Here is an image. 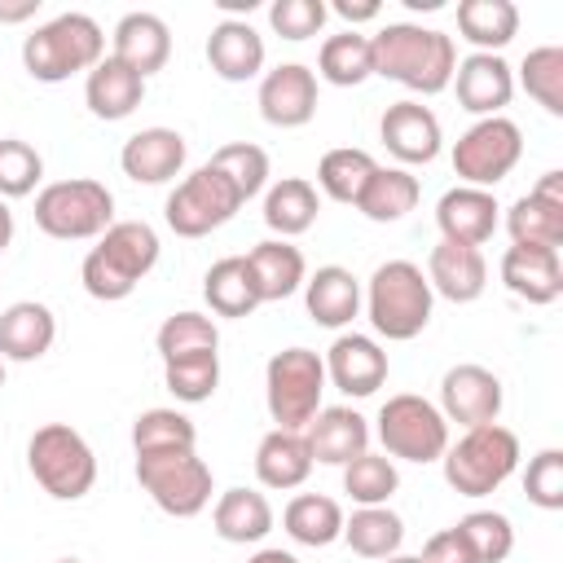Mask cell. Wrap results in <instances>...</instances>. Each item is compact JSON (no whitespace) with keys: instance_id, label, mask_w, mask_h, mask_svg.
<instances>
[{"instance_id":"6da1fadb","label":"cell","mask_w":563,"mask_h":563,"mask_svg":"<svg viewBox=\"0 0 563 563\" xmlns=\"http://www.w3.org/2000/svg\"><path fill=\"white\" fill-rule=\"evenodd\" d=\"M369 57H374V75L435 97L453 84L457 70V44L453 35L435 31V26H418V22H387L369 35Z\"/></svg>"},{"instance_id":"7a4b0ae2","label":"cell","mask_w":563,"mask_h":563,"mask_svg":"<svg viewBox=\"0 0 563 563\" xmlns=\"http://www.w3.org/2000/svg\"><path fill=\"white\" fill-rule=\"evenodd\" d=\"M158 264V233L145 220H114L79 264V282L92 299L119 303Z\"/></svg>"},{"instance_id":"3957f363","label":"cell","mask_w":563,"mask_h":563,"mask_svg":"<svg viewBox=\"0 0 563 563\" xmlns=\"http://www.w3.org/2000/svg\"><path fill=\"white\" fill-rule=\"evenodd\" d=\"M431 308L435 295L413 260H387L374 268L365 286V317L374 334H383L387 343H409L431 325Z\"/></svg>"},{"instance_id":"277c9868","label":"cell","mask_w":563,"mask_h":563,"mask_svg":"<svg viewBox=\"0 0 563 563\" xmlns=\"http://www.w3.org/2000/svg\"><path fill=\"white\" fill-rule=\"evenodd\" d=\"M106 57V31L88 13H57L22 40V66L35 84H62L88 75Z\"/></svg>"},{"instance_id":"5b68a950","label":"cell","mask_w":563,"mask_h":563,"mask_svg":"<svg viewBox=\"0 0 563 563\" xmlns=\"http://www.w3.org/2000/svg\"><path fill=\"white\" fill-rule=\"evenodd\" d=\"M444 479L457 497H488L497 493L515 466H519V435L501 422H484V427H466L457 435V444L444 449Z\"/></svg>"},{"instance_id":"8992f818","label":"cell","mask_w":563,"mask_h":563,"mask_svg":"<svg viewBox=\"0 0 563 563\" xmlns=\"http://www.w3.org/2000/svg\"><path fill=\"white\" fill-rule=\"evenodd\" d=\"M26 471L53 501H79L97 484V457L70 422H44L26 440Z\"/></svg>"},{"instance_id":"52a82bcc","label":"cell","mask_w":563,"mask_h":563,"mask_svg":"<svg viewBox=\"0 0 563 563\" xmlns=\"http://www.w3.org/2000/svg\"><path fill=\"white\" fill-rule=\"evenodd\" d=\"M35 224L57 242L101 238L114 224V194L92 176L53 180L35 194Z\"/></svg>"},{"instance_id":"ba28073f","label":"cell","mask_w":563,"mask_h":563,"mask_svg":"<svg viewBox=\"0 0 563 563\" xmlns=\"http://www.w3.org/2000/svg\"><path fill=\"white\" fill-rule=\"evenodd\" d=\"M321 391H325V361L312 347H286L268 356L264 405L282 431H303L321 409Z\"/></svg>"},{"instance_id":"9c48e42d","label":"cell","mask_w":563,"mask_h":563,"mask_svg":"<svg viewBox=\"0 0 563 563\" xmlns=\"http://www.w3.org/2000/svg\"><path fill=\"white\" fill-rule=\"evenodd\" d=\"M136 484L150 493V501L172 519H194L211 501V466L198 457V449H167V453H136Z\"/></svg>"},{"instance_id":"30bf717a","label":"cell","mask_w":563,"mask_h":563,"mask_svg":"<svg viewBox=\"0 0 563 563\" xmlns=\"http://www.w3.org/2000/svg\"><path fill=\"white\" fill-rule=\"evenodd\" d=\"M378 444L387 457H400V462H440L444 449H449V422L444 413L427 400V396H413V391H396L383 400L378 418Z\"/></svg>"},{"instance_id":"8fae6325","label":"cell","mask_w":563,"mask_h":563,"mask_svg":"<svg viewBox=\"0 0 563 563\" xmlns=\"http://www.w3.org/2000/svg\"><path fill=\"white\" fill-rule=\"evenodd\" d=\"M523 158V132L515 119L493 114L475 119L457 141H453V172L471 189H493L501 185Z\"/></svg>"},{"instance_id":"7c38bea8","label":"cell","mask_w":563,"mask_h":563,"mask_svg":"<svg viewBox=\"0 0 563 563\" xmlns=\"http://www.w3.org/2000/svg\"><path fill=\"white\" fill-rule=\"evenodd\" d=\"M238 207H242L238 189H233L211 163H202L198 172H189V176L167 194L163 220H167V229H172L176 238H207L211 229L229 224V220L238 216Z\"/></svg>"},{"instance_id":"4fadbf2b","label":"cell","mask_w":563,"mask_h":563,"mask_svg":"<svg viewBox=\"0 0 563 563\" xmlns=\"http://www.w3.org/2000/svg\"><path fill=\"white\" fill-rule=\"evenodd\" d=\"M444 422H457V427H484V422H497L501 413V378L484 365H453L444 378H440V405Z\"/></svg>"},{"instance_id":"5bb4252c","label":"cell","mask_w":563,"mask_h":563,"mask_svg":"<svg viewBox=\"0 0 563 563\" xmlns=\"http://www.w3.org/2000/svg\"><path fill=\"white\" fill-rule=\"evenodd\" d=\"M449 88L457 92V106H462L466 114L493 119V114H501V110L510 106V97H515V70H510V62H506L501 53H471V57L457 62Z\"/></svg>"},{"instance_id":"9a60e30c","label":"cell","mask_w":563,"mask_h":563,"mask_svg":"<svg viewBox=\"0 0 563 563\" xmlns=\"http://www.w3.org/2000/svg\"><path fill=\"white\" fill-rule=\"evenodd\" d=\"M378 136L387 145L391 158L405 163V172L413 163H431L440 158V145H444V132H440V119L431 114V106L422 101H391L378 119Z\"/></svg>"},{"instance_id":"2e32d148","label":"cell","mask_w":563,"mask_h":563,"mask_svg":"<svg viewBox=\"0 0 563 563\" xmlns=\"http://www.w3.org/2000/svg\"><path fill=\"white\" fill-rule=\"evenodd\" d=\"M260 114L273 128H303L317 114V75L303 62H282L260 79Z\"/></svg>"},{"instance_id":"e0dca14e","label":"cell","mask_w":563,"mask_h":563,"mask_svg":"<svg viewBox=\"0 0 563 563\" xmlns=\"http://www.w3.org/2000/svg\"><path fill=\"white\" fill-rule=\"evenodd\" d=\"M321 361H325V383H334L343 396L365 400L387 383V352L369 334H356V330L339 334Z\"/></svg>"},{"instance_id":"ac0fdd59","label":"cell","mask_w":563,"mask_h":563,"mask_svg":"<svg viewBox=\"0 0 563 563\" xmlns=\"http://www.w3.org/2000/svg\"><path fill=\"white\" fill-rule=\"evenodd\" d=\"M185 154H189V145H185V136L176 128H141V132H132L123 141L119 167L136 185H167V180L180 176Z\"/></svg>"},{"instance_id":"d6986e66","label":"cell","mask_w":563,"mask_h":563,"mask_svg":"<svg viewBox=\"0 0 563 563\" xmlns=\"http://www.w3.org/2000/svg\"><path fill=\"white\" fill-rule=\"evenodd\" d=\"M497 198L493 189H471V185H453L440 202H435V224L444 242H462V246H484L501 216H497Z\"/></svg>"},{"instance_id":"ffe728a7","label":"cell","mask_w":563,"mask_h":563,"mask_svg":"<svg viewBox=\"0 0 563 563\" xmlns=\"http://www.w3.org/2000/svg\"><path fill=\"white\" fill-rule=\"evenodd\" d=\"M427 286H431V295H444L449 303H475L488 286L484 251L440 238L427 255Z\"/></svg>"},{"instance_id":"44dd1931","label":"cell","mask_w":563,"mask_h":563,"mask_svg":"<svg viewBox=\"0 0 563 563\" xmlns=\"http://www.w3.org/2000/svg\"><path fill=\"white\" fill-rule=\"evenodd\" d=\"M110 57L123 62L128 70H136L141 79H150L172 57V31H167V22L158 13H145V9L123 13L114 22V35H110Z\"/></svg>"},{"instance_id":"7402d4cb","label":"cell","mask_w":563,"mask_h":563,"mask_svg":"<svg viewBox=\"0 0 563 563\" xmlns=\"http://www.w3.org/2000/svg\"><path fill=\"white\" fill-rule=\"evenodd\" d=\"M501 286L523 303H554L563 295V260L550 246H510L501 255Z\"/></svg>"},{"instance_id":"603a6c76","label":"cell","mask_w":563,"mask_h":563,"mask_svg":"<svg viewBox=\"0 0 563 563\" xmlns=\"http://www.w3.org/2000/svg\"><path fill=\"white\" fill-rule=\"evenodd\" d=\"M303 440L312 462L347 466L352 457L369 453V422L347 405H330V409H317V418L303 427Z\"/></svg>"},{"instance_id":"cb8c5ba5","label":"cell","mask_w":563,"mask_h":563,"mask_svg":"<svg viewBox=\"0 0 563 563\" xmlns=\"http://www.w3.org/2000/svg\"><path fill=\"white\" fill-rule=\"evenodd\" d=\"M207 66L224 84H246L264 70V35L246 18H224L207 35Z\"/></svg>"},{"instance_id":"d4e9b609","label":"cell","mask_w":563,"mask_h":563,"mask_svg":"<svg viewBox=\"0 0 563 563\" xmlns=\"http://www.w3.org/2000/svg\"><path fill=\"white\" fill-rule=\"evenodd\" d=\"M57 339V317L48 303L18 299L0 312V361H40Z\"/></svg>"},{"instance_id":"484cf974","label":"cell","mask_w":563,"mask_h":563,"mask_svg":"<svg viewBox=\"0 0 563 563\" xmlns=\"http://www.w3.org/2000/svg\"><path fill=\"white\" fill-rule=\"evenodd\" d=\"M303 308L317 325L325 330H343L352 325V317L361 312V282L352 277V268L343 264H325L303 282Z\"/></svg>"},{"instance_id":"4316f807","label":"cell","mask_w":563,"mask_h":563,"mask_svg":"<svg viewBox=\"0 0 563 563\" xmlns=\"http://www.w3.org/2000/svg\"><path fill=\"white\" fill-rule=\"evenodd\" d=\"M312 453H308V440H303V431H282V427H273L264 440H260V449H255V479L264 484V488H273V493H290V488H299L308 475H312Z\"/></svg>"},{"instance_id":"83f0119b","label":"cell","mask_w":563,"mask_h":563,"mask_svg":"<svg viewBox=\"0 0 563 563\" xmlns=\"http://www.w3.org/2000/svg\"><path fill=\"white\" fill-rule=\"evenodd\" d=\"M84 101H88V110H92L97 119L119 123V119H128V114L145 101V79H141L136 70H128L123 62L101 57V62L88 70V79H84Z\"/></svg>"},{"instance_id":"f1b7e54d","label":"cell","mask_w":563,"mask_h":563,"mask_svg":"<svg viewBox=\"0 0 563 563\" xmlns=\"http://www.w3.org/2000/svg\"><path fill=\"white\" fill-rule=\"evenodd\" d=\"M246 264L255 273V286H260V299L264 303H277V299H290L303 282H308V264H303V251L290 246L286 238H264L246 251Z\"/></svg>"},{"instance_id":"f546056e","label":"cell","mask_w":563,"mask_h":563,"mask_svg":"<svg viewBox=\"0 0 563 563\" xmlns=\"http://www.w3.org/2000/svg\"><path fill=\"white\" fill-rule=\"evenodd\" d=\"M202 299H207V308H211L216 317H229V321L251 317L264 299H260V286H255V273H251L246 255H224V260H216V264L207 268V277H202Z\"/></svg>"},{"instance_id":"4dcf8cb0","label":"cell","mask_w":563,"mask_h":563,"mask_svg":"<svg viewBox=\"0 0 563 563\" xmlns=\"http://www.w3.org/2000/svg\"><path fill=\"white\" fill-rule=\"evenodd\" d=\"M211 523H216V537L220 541H229V545H255V541H264L273 532V506L255 488H224L216 497Z\"/></svg>"},{"instance_id":"1f68e13d","label":"cell","mask_w":563,"mask_h":563,"mask_svg":"<svg viewBox=\"0 0 563 563\" xmlns=\"http://www.w3.org/2000/svg\"><path fill=\"white\" fill-rule=\"evenodd\" d=\"M317 211H321V198H317V185L303 180V176H282L277 185H268L264 194V224L277 233V238H299L317 224Z\"/></svg>"},{"instance_id":"d6a6232c","label":"cell","mask_w":563,"mask_h":563,"mask_svg":"<svg viewBox=\"0 0 563 563\" xmlns=\"http://www.w3.org/2000/svg\"><path fill=\"white\" fill-rule=\"evenodd\" d=\"M343 519H347L343 506H339L334 497H325V493H299V497H290L286 510H282L286 537L299 541V545H312V550L334 545V541L343 537Z\"/></svg>"},{"instance_id":"836d02e7","label":"cell","mask_w":563,"mask_h":563,"mask_svg":"<svg viewBox=\"0 0 563 563\" xmlns=\"http://www.w3.org/2000/svg\"><path fill=\"white\" fill-rule=\"evenodd\" d=\"M418 176L405 172V167H374V176L365 180L361 198H356V211L374 224H396L405 220L413 207H418Z\"/></svg>"},{"instance_id":"e575fe53","label":"cell","mask_w":563,"mask_h":563,"mask_svg":"<svg viewBox=\"0 0 563 563\" xmlns=\"http://www.w3.org/2000/svg\"><path fill=\"white\" fill-rule=\"evenodd\" d=\"M457 35L475 44V53H501L519 35V9L510 0H462Z\"/></svg>"},{"instance_id":"d590c367","label":"cell","mask_w":563,"mask_h":563,"mask_svg":"<svg viewBox=\"0 0 563 563\" xmlns=\"http://www.w3.org/2000/svg\"><path fill=\"white\" fill-rule=\"evenodd\" d=\"M339 541H347V550L361 559H391V554H400L405 519L387 506H356L352 519H343Z\"/></svg>"},{"instance_id":"8d00e7d4","label":"cell","mask_w":563,"mask_h":563,"mask_svg":"<svg viewBox=\"0 0 563 563\" xmlns=\"http://www.w3.org/2000/svg\"><path fill=\"white\" fill-rule=\"evenodd\" d=\"M317 75L334 88H356L374 75V57H369V35L361 31H339V35H325L321 40V53H317Z\"/></svg>"},{"instance_id":"74e56055","label":"cell","mask_w":563,"mask_h":563,"mask_svg":"<svg viewBox=\"0 0 563 563\" xmlns=\"http://www.w3.org/2000/svg\"><path fill=\"white\" fill-rule=\"evenodd\" d=\"M506 233H510L515 246H550V251H559L563 246V207L545 202L537 194H523L506 211Z\"/></svg>"},{"instance_id":"f35d334b","label":"cell","mask_w":563,"mask_h":563,"mask_svg":"<svg viewBox=\"0 0 563 563\" xmlns=\"http://www.w3.org/2000/svg\"><path fill=\"white\" fill-rule=\"evenodd\" d=\"M374 167H378V163H374L369 150H352V145L325 150L321 163H317V189H321L325 198H334V202H352V207H356V198H361L365 180L374 176Z\"/></svg>"},{"instance_id":"ab89813d","label":"cell","mask_w":563,"mask_h":563,"mask_svg":"<svg viewBox=\"0 0 563 563\" xmlns=\"http://www.w3.org/2000/svg\"><path fill=\"white\" fill-rule=\"evenodd\" d=\"M163 383L180 405H202L220 387V352H189L176 361H163Z\"/></svg>"},{"instance_id":"60d3db41","label":"cell","mask_w":563,"mask_h":563,"mask_svg":"<svg viewBox=\"0 0 563 563\" xmlns=\"http://www.w3.org/2000/svg\"><path fill=\"white\" fill-rule=\"evenodd\" d=\"M396 488H400V471L387 453H361L343 466V493L356 506H387Z\"/></svg>"},{"instance_id":"b9f144b4","label":"cell","mask_w":563,"mask_h":563,"mask_svg":"<svg viewBox=\"0 0 563 563\" xmlns=\"http://www.w3.org/2000/svg\"><path fill=\"white\" fill-rule=\"evenodd\" d=\"M519 84L523 92L545 110V114H563V48L559 44H541L519 62Z\"/></svg>"},{"instance_id":"7bdbcfd3","label":"cell","mask_w":563,"mask_h":563,"mask_svg":"<svg viewBox=\"0 0 563 563\" xmlns=\"http://www.w3.org/2000/svg\"><path fill=\"white\" fill-rule=\"evenodd\" d=\"M136 453H167V449H198V427L180 409H145L132 422Z\"/></svg>"},{"instance_id":"ee69618b","label":"cell","mask_w":563,"mask_h":563,"mask_svg":"<svg viewBox=\"0 0 563 563\" xmlns=\"http://www.w3.org/2000/svg\"><path fill=\"white\" fill-rule=\"evenodd\" d=\"M154 347H158L163 361H176V356H189V352H216V347H220V330H216L211 317L185 308V312H172V317L158 325Z\"/></svg>"},{"instance_id":"f6af8a7d","label":"cell","mask_w":563,"mask_h":563,"mask_svg":"<svg viewBox=\"0 0 563 563\" xmlns=\"http://www.w3.org/2000/svg\"><path fill=\"white\" fill-rule=\"evenodd\" d=\"M453 528L466 537L475 563H506L510 550H515V528H510V519L501 510H471Z\"/></svg>"},{"instance_id":"bcb514c9","label":"cell","mask_w":563,"mask_h":563,"mask_svg":"<svg viewBox=\"0 0 563 563\" xmlns=\"http://www.w3.org/2000/svg\"><path fill=\"white\" fill-rule=\"evenodd\" d=\"M211 167L238 189V198H255L264 185H268V154L251 141H233V145H220L211 154Z\"/></svg>"},{"instance_id":"7dc6e473","label":"cell","mask_w":563,"mask_h":563,"mask_svg":"<svg viewBox=\"0 0 563 563\" xmlns=\"http://www.w3.org/2000/svg\"><path fill=\"white\" fill-rule=\"evenodd\" d=\"M44 180V158L18 136H0V198H26Z\"/></svg>"},{"instance_id":"c3c4849f","label":"cell","mask_w":563,"mask_h":563,"mask_svg":"<svg viewBox=\"0 0 563 563\" xmlns=\"http://www.w3.org/2000/svg\"><path fill=\"white\" fill-rule=\"evenodd\" d=\"M523 493L541 510H563V449H541L523 471Z\"/></svg>"},{"instance_id":"681fc988","label":"cell","mask_w":563,"mask_h":563,"mask_svg":"<svg viewBox=\"0 0 563 563\" xmlns=\"http://www.w3.org/2000/svg\"><path fill=\"white\" fill-rule=\"evenodd\" d=\"M325 4L321 0H273L268 4V26L282 35V40H290V44H299V40H312L321 26H325Z\"/></svg>"},{"instance_id":"f907efd6","label":"cell","mask_w":563,"mask_h":563,"mask_svg":"<svg viewBox=\"0 0 563 563\" xmlns=\"http://www.w3.org/2000/svg\"><path fill=\"white\" fill-rule=\"evenodd\" d=\"M418 559L422 563H475V554H471V545H466V537L457 528H444V532L427 537V545H422Z\"/></svg>"},{"instance_id":"816d5d0a","label":"cell","mask_w":563,"mask_h":563,"mask_svg":"<svg viewBox=\"0 0 563 563\" xmlns=\"http://www.w3.org/2000/svg\"><path fill=\"white\" fill-rule=\"evenodd\" d=\"M334 13H339L343 22H352V31H356V22H374V18H378V4H374V0H365V4H352V0H334Z\"/></svg>"},{"instance_id":"f5cc1de1","label":"cell","mask_w":563,"mask_h":563,"mask_svg":"<svg viewBox=\"0 0 563 563\" xmlns=\"http://www.w3.org/2000/svg\"><path fill=\"white\" fill-rule=\"evenodd\" d=\"M528 194H537V198H545V202H559V207H563V172H545Z\"/></svg>"},{"instance_id":"db71d44e","label":"cell","mask_w":563,"mask_h":563,"mask_svg":"<svg viewBox=\"0 0 563 563\" xmlns=\"http://www.w3.org/2000/svg\"><path fill=\"white\" fill-rule=\"evenodd\" d=\"M40 13V0H18V4H4L0 0V22H26Z\"/></svg>"},{"instance_id":"11a10c76","label":"cell","mask_w":563,"mask_h":563,"mask_svg":"<svg viewBox=\"0 0 563 563\" xmlns=\"http://www.w3.org/2000/svg\"><path fill=\"white\" fill-rule=\"evenodd\" d=\"M246 563H299L290 550H277V545H268V550H255Z\"/></svg>"},{"instance_id":"9f6ffc18","label":"cell","mask_w":563,"mask_h":563,"mask_svg":"<svg viewBox=\"0 0 563 563\" xmlns=\"http://www.w3.org/2000/svg\"><path fill=\"white\" fill-rule=\"evenodd\" d=\"M13 242V211L4 207V198H0V251Z\"/></svg>"},{"instance_id":"6f0895ef","label":"cell","mask_w":563,"mask_h":563,"mask_svg":"<svg viewBox=\"0 0 563 563\" xmlns=\"http://www.w3.org/2000/svg\"><path fill=\"white\" fill-rule=\"evenodd\" d=\"M224 13H251L255 9V0H216Z\"/></svg>"},{"instance_id":"680465c9","label":"cell","mask_w":563,"mask_h":563,"mask_svg":"<svg viewBox=\"0 0 563 563\" xmlns=\"http://www.w3.org/2000/svg\"><path fill=\"white\" fill-rule=\"evenodd\" d=\"M378 563H422L418 554H391V559H378Z\"/></svg>"},{"instance_id":"91938a15","label":"cell","mask_w":563,"mask_h":563,"mask_svg":"<svg viewBox=\"0 0 563 563\" xmlns=\"http://www.w3.org/2000/svg\"><path fill=\"white\" fill-rule=\"evenodd\" d=\"M0 387H4V361H0Z\"/></svg>"},{"instance_id":"94428289","label":"cell","mask_w":563,"mask_h":563,"mask_svg":"<svg viewBox=\"0 0 563 563\" xmlns=\"http://www.w3.org/2000/svg\"><path fill=\"white\" fill-rule=\"evenodd\" d=\"M57 563H79V559H57Z\"/></svg>"}]
</instances>
